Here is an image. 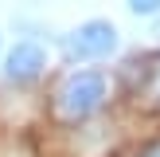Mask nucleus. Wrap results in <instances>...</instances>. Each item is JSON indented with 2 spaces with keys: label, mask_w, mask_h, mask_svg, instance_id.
<instances>
[{
  "label": "nucleus",
  "mask_w": 160,
  "mask_h": 157,
  "mask_svg": "<svg viewBox=\"0 0 160 157\" xmlns=\"http://www.w3.org/2000/svg\"><path fill=\"white\" fill-rule=\"evenodd\" d=\"M106 98V78L98 71H74L59 83L55 90V118L62 122H78V118L94 114Z\"/></svg>",
  "instance_id": "1"
},
{
  "label": "nucleus",
  "mask_w": 160,
  "mask_h": 157,
  "mask_svg": "<svg viewBox=\"0 0 160 157\" xmlns=\"http://www.w3.org/2000/svg\"><path fill=\"white\" fill-rule=\"evenodd\" d=\"M117 47V28L109 20H86L82 28H74L67 35V51L74 59H102Z\"/></svg>",
  "instance_id": "2"
},
{
  "label": "nucleus",
  "mask_w": 160,
  "mask_h": 157,
  "mask_svg": "<svg viewBox=\"0 0 160 157\" xmlns=\"http://www.w3.org/2000/svg\"><path fill=\"white\" fill-rule=\"evenodd\" d=\"M47 67V55H43V47L39 43H16L12 51H8V67H4V75L12 78V83H31V78H39V71Z\"/></svg>",
  "instance_id": "3"
},
{
  "label": "nucleus",
  "mask_w": 160,
  "mask_h": 157,
  "mask_svg": "<svg viewBox=\"0 0 160 157\" xmlns=\"http://www.w3.org/2000/svg\"><path fill=\"white\" fill-rule=\"evenodd\" d=\"M145 98H148V106L160 110V67H152V75H148V83H145Z\"/></svg>",
  "instance_id": "4"
},
{
  "label": "nucleus",
  "mask_w": 160,
  "mask_h": 157,
  "mask_svg": "<svg viewBox=\"0 0 160 157\" xmlns=\"http://www.w3.org/2000/svg\"><path fill=\"white\" fill-rule=\"evenodd\" d=\"M129 12H133V16H156V12H160V0H133Z\"/></svg>",
  "instance_id": "5"
},
{
  "label": "nucleus",
  "mask_w": 160,
  "mask_h": 157,
  "mask_svg": "<svg viewBox=\"0 0 160 157\" xmlns=\"http://www.w3.org/2000/svg\"><path fill=\"white\" fill-rule=\"evenodd\" d=\"M145 157H160V141H156V145H152V149H148V153H145Z\"/></svg>",
  "instance_id": "6"
},
{
  "label": "nucleus",
  "mask_w": 160,
  "mask_h": 157,
  "mask_svg": "<svg viewBox=\"0 0 160 157\" xmlns=\"http://www.w3.org/2000/svg\"><path fill=\"white\" fill-rule=\"evenodd\" d=\"M156 31H160V28H156Z\"/></svg>",
  "instance_id": "7"
}]
</instances>
